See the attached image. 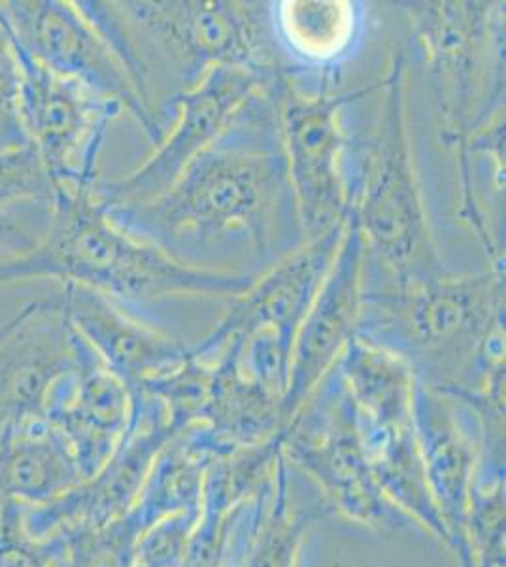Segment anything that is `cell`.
Instances as JSON below:
<instances>
[{
	"label": "cell",
	"instance_id": "obj_13",
	"mask_svg": "<svg viewBox=\"0 0 506 567\" xmlns=\"http://www.w3.org/2000/svg\"><path fill=\"white\" fill-rule=\"evenodd\" d=\"M412 422L431 496L452 537L454 553L463 567H476L467 523L471 486L481 460V420L465 401L438 392L416 377Z\"/></svg>",
	"mask_w": 506,
	"mask_h": 567
},
{
	"label": "cell",
	"instance_id": "obj_5",
	"mask_svg": "<svg viewBox=\"0 0 506 567\" xmlns=\"http://www.w3.org/2000/svg\"><path fill=\"white\" fill-rule=\"evenodd\" d=\"M116 4L144 71L149 55L157 58L176 80V93L195 87L214 66L244 69L270 80L299 76L276 40L267 2L127 0Z\"/></svg>",
	"mask_w": 506,
	"mask_h": 567
},
{
	"label": "cell",
	"instance_id": "obj_7",
	"mask_svg": "<svg viewBox=\"0 0 506 567\" xmlns=\"http://www.w3.org/2000/svg\"><path fill=\"white\" fill-rule=\"evenodd\" d=\"M282 452L320 484L329 507L350 520L380 534H397L414 523L374 481L358 409L337 363L283 425Z\"/></svg>",
	"mask_w": 506,
	"mask_h": 567
},
{
	"label": "cell",
	"instance_id": "obj_27",
	"mask_svg": "<svg viewBox=\"0 0 506 567\" xmlns=\"http://www.w3.org/2000/svg\"><path fill=\"white\" fill-rule=\"evenodd\" d=\"M21 72L7 23L0 18V152L29 144L21 120Z\"/></svg>",
	"mask_w": 506,
	"mask_h": 567
},
{
	"label": "cell",
	"instance_id": "obj_26",
	"mask_svg": "<svg viewBox=\"0 0 506 567\" xmlns=\"http://www.w3.org/2000/svg\"><path fill=\"white\" fill-rule=\"evenodd\" d=\"M200 507L161 518L138 537L133 567H182Z\"/></svg>",
	"mask_w": 506,
	"mask_h": 567
},
{
	"label": "cell",
	"instance_id": "obj_11",
	"mask_svg": "<svg viewBox=\"0 0 506 567\" xmlns=\"http://www.w3.org/2000/svg\"><path fill=\"white\" fill-rule=\"evenodd\" d=\"M182 432L157 398L133 392V416L109 462L95 475L44 505H25L32 537L50 539L116 523L135 507L149 470L168 441Z\"/></svg>",
	"mask_w": 506,
	"mask_h": 567
},
{
	"label": "cell",
	"instance_id": "obj_19",
	"mask_svg": "<svg viewBox=\"0 0 506 567\" xmlns=\"http://www.w3.org/2000/svg\"><path fill=\"white\" fill-rule=\"evenodd\" d=\"M71 446L48 420H34L0 439V502L44 505L82 483Z\"/></svg>",
	"mask_w": 506,
	"mask_h": 567
},
{
	"label": "cell",
	"instance_id": "obj_3",
	"mask_svg": "<svg viewBox=\"0 0 506 567\" xmlns=\"http://www.w3.org/2000/svg\"><path fill=\"white\" fill-rule=\"evenodd\" d=\"M358 336L403 355L438 392H478L505 373V267L406 288L363 286Z\"/></svg>",
	"mask_w": 506,
	"mask_h": 567
},
{
	"label": "cell",
	"instance_id": "obj_17",
	"mask_svg": "<svg viewBox=\"0 0 506 567\" xmlns=\"http://www.w3.org/2000/svg\"><path fill=\"white\" fill-rule=\"evenodd\" d=\"M344 229L347 224L308 240L265 271L250 290L233 301L218 328L193 349V354L211 360L231 337L250 336L259 329L275 331L293 349L297 331L337 258Z\"/></svg>",
	"mask_w": 506,
	"mask_h": 567
},
{
	"label": "cell",
	"instance_id": "obj_14",
	"mask_svg": "<svg viewBox=\"0 0 506 567\" xmlns=\"http://www.w3.org/2000/svg\"><path fill=\"white\" fill-rule=\"evenodd\" d=\"M365 259V239L358 219L350 213L337 258L297 331L289 363L288 390L282 400L283 424H288L308 395L314 392L339 360L348 341L358 333Z\"/></svg>",
	"mask_w": 506,
	"mask_h": 567
},
{
	"label": "cell",
	"instance_id": "obj_22",
	"mask_svg": "<svg viewBox=\"0 0 506 567\" xmlns=\"http://www.w3.org/2000/svg\"><path fill=\"white\" fill-rule=\"evenodd\" d=\"M288 464L282 452L276 462L275 492L264 520L251 537L242 567H297L304 535L321 516L329 513V507H323L321 503L296 515L289 513Z\"/></svg>",
	"mask_w": 506,
	"mask_h": 567
},
{
	"label": "cell",
	"instance_id": "obj_12",
	"mask_svg": "<svg viewBox=\"0 0 506 567\" xmlns=\"http://www.w3.org/2000/svg\"><path fill=\"white\" fill-rule=\"evenodd\" d=\"M275 80L244 69L214 66L192 90L165 99L157 116L168 109L176 110L174 130L131 175L104 184L99 182L95 189L99 203L104 208L128 207L165 194L184 168L227 130L244 104Z\"/></svg>",
	"mask_w": 506,
	"mask_h": 567
},
{
	"label": "cell",
	"instance_id": "obj_25",
	"mask_svg": "<svg viewBox=\"0 0 506 567\" xmlns=\"http://www.w3.org/2000/svg\"><path fill=\"white\" fill-rule=\"evenodd\" d=\"M20 502H0V567H61L63 537H32Z\"/></svg>",
	"mask_w": 506,
	"mask_h": 567
},
{
	"label": "cell",
	"instance_id": "obj_10",
	"mask_svg": "<svg viewBox=\"0 0 506 567\" xmlns=\"http://www.w3.org/2000/svg\"><path fill=\"white\" fill-rule=\"evenodd\" d=\"M0 16L29 58L122 104L155 148L159 146L165 131L142 103L116 53L74 0H0Z\"/></svg>",
	"mask_w": 506,
	"mask_h": 567
},
{
	"label": "cell",
	"instance_id": "obj_28",
	"mask_svg": "<svg viewBox=\"0 0 506 567\" xmlns=\"http://www.w3.org/2000/svg\"><path fill=\"white\" fill-rule=\"evenodd\" d=\"M50 213H2L0 210V251L16 256L31 250L44 235Z\"/></svg>",
	"mask_w": 506,
	"mask_h": 567
},
{
	"label": "cell",
	"instance_id": "obj_24",
	"mask_svg": "<svg viewBox=\"0 0 506 567\" xmlns=\"http://www.w3.org/2000/svg\"><path fill=\"white\" fill-rule=\"evenodd\" d=\"M144 532L141 518L128 511L104 528L66 535L61 567H133L136 542Z\"/></svg>",
	"mask_w": 506,
	"mask_h": 567
},
{
	"label": "cell",
	"instance_id": "obj_18",
	"mask_svg": "<svg viewBox=\"0 0 506 567\" xmlns=\"http://www.w3.org/2000/svg\"><path fill=\"white\" fill-rule=\"evenodd\" d=\"M53 301L91 349L131 390L179 368L193 355L167 329L142 322L95 291L61 284Z\"/></svg>",
	"mask_w": 506,
	"mask_h": 567
},
{
	"label": "cell",
	"instance_id": "obj_16",
	"mask_svg": "<svg viewBox=\"0 0 506 567\" xmlns=\"http://www.w3.org/2000/svg\"><path fill=\"white\" fill-rule=\"evenodd\" d=\"M74 363V328L53 297L21 307L0 326V439L45 419L53 384Z\"/></svg>",
	"mask_w": 506,
	"mask_h": 567
},
{
	"label": "cell",
	"instance_id": "obj_6",
	"mask_svg": "<svg viewBox=\"0 0 506 567\" xmlns=\"http://www.w3.org/2000/svg\"><path fill=\"white\" fill-rule=\"evenodd\" d=\"M409 13L430 69L444 141L462 150L505 109V2H414Z\"/></svg>",
	"mask_w": 506,
	"mask_h": 567
},
{
	"label": "cell",
	"instance_id": "obj_8",
	"mask_svg": "<svg viewBox=\"0 0 506 567\" xmlns=\"http://www.w3.org/2000/svg\"><path fill=\"white\" fill-rule=\"evenodd\" d=\"M380 85L382 80L350 93H331L329 87L302 91L296 74H283L272 82L289 182L307 243L347 224L352 187L340 112L348 103L380 90Z\"/></svg>",
	"mask_w": 506,
	"mask_h": 567
},
{
	"label": "cell",
	"instance_id": "obj_23",
	"mask_svg": "<svg viewBox=\"0 0 506 567\" xmlns=\"http://www.w3.org/2000/svg\"><path fill=\"white\" fill-rule=\"evenodd\" d=\"M55 182L32 144L0 152V210L50 213Z\"/></svg>",
	"mask_w": 506,
	"mask_h": 567
},
{
	"label": "cell",
	"instance_id": "obj_4",
	"mask_svg": "<svg viewBox=\"0 0 506 567\" xmlns=\"http://www.w3.org/2000/svg\"><path fill=\"white\" fill-rule=\"evenodd\" d=\"M406 65L393 53L382 78L384 99L366 150L361 186L352 194L353 218L365 239L366 256L384 267L390 286H422L452 277L436 245L417 182L406 125Z\"/></svg>",
	"mask_w": 506,
	"mask_h": 567
},
{
	"label": "cell",
	"instance_id": "obj_1",
	"mask_svg": "<svg viewBox=\"0 0 506 567\" xmlns=\"http://www.w3.org/2000/svg\"><path fill=\"white\" fill-rule=\"evenodd\" d=\"M104 210L131 237L200 271L261 277L304 245L272 82L165 194Z\"/></svg>",
	"mask_w": 506,
	"mask_h": 567
},
{
	"label": "cell",
	"instance_id": "obj_9",
	"mask_svg": "<svg viewBox=\"0 0 506 567\" xmlns=\"http://www.w3.org/2000/svg\"><path fill=\"white\" fill-rule=\"evenodd\" d=\"M16 52L21 72V120L29 144L39 152L55 187H95L106 131L122 116V104L48 71L18 44Z\"/></svg>",
	"mask_w": 506,
	"mask_h": 567
},
{
	"label": "cell",
	"instance_id": "obj_2",
	"mask_svg": "<svg viewBox=\"0 0 506 567\" xmlns=\"http://www.w3.org/2000/svg\"><path fill=\"white\" fill-rule=\"evenodd\" d=\"M95 187H55L44 235L31 250L0 258V286L55 280L106 297L142 322L173 297H237L257 275L193 269L131 237L110 219ZM159 328V326H155Z\"/></svg>",
	"mask_w": 506,
	"mask_h": 567
},
{
	"label": "cell",
	"instance_id": "obj_15",
	"mask_svg": "<svg viewBox=\"0 0 506 567\" xmlns=\"http://www.w3.org/2000/svg\"><path fill=\"white\" fill-rule=\"evenodd\" d=\"M131 416L133 390L74 329V363L50 390L45 420L71 446L84 481L116 452Z\"/></svg>",
	"mask_w": 506,
	"mask_h": 567
},
{
	"label": "cell",
	"instance_id": "obj_20",
	"mask_svg": "<svg viewBox=\"0 0 506 567\" xmlns=\"http://www.w3.org/2000/svg\"><path fill=\"white\" fill-rule=\"evenodd\" d=\"M272 7V25L289 65L334 69L352 53L361 31V8L347 0H286Z\"/></svg>",
	"mask_w": 506,
	"mask_h": 567
},
{
	"label": "cell",
	"instance_id": "obj_21",
	"mask_svg": "<svg viewBox=\"0 0 506 567\" xmlns=\"http://www.w3.org/2000/svg\"><path fill=\"white\" fill-rule=\"evenodd\" d=\"M337 368L347 382L361 424L376 430L412 424L416 373L403 355L355 333L339 355Z\"/></svg>",
	"mask_w": 506,
	"mask_h": 567
}]
</instances>
